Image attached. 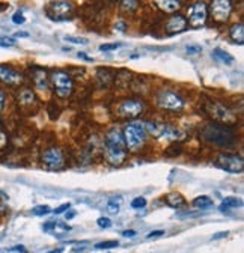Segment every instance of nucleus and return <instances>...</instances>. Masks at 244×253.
I'll use <instances>...</instances> for the list:
<instances>
[{
  "instance_id": "412c9836",
  "label": "nucleus",
  "mask_w": 244,
  "mask_h": 253,
  "mask_svg": "<svg viewBox=\"0 0 244 253\" xmlns=\"http://www.w3.org/2000/svg\"><path fill=\"white\" fill-rule=\"evenodd\" d=\"M229 36L234 42L237 44H243L244 42V26L243 23H237V24H232L231 29H229Z\"/></svg>"
},
{
  "instance_id": "f3484780",
  "label": "nucleus",
  "mask_w": 244,
  "mask_h": 253,
  "mask_svg": "<svg viewBox=\"0 0 244 253\" xmlns=\"http://www.w3.org/2000/svg\"><path fill=\"white\" fill-rule=\"evenodd\" d=\"M42 229L45 232H52L54 235H62V234L68 232L71 228L68 225H64L62 221H47V223L42 226Z\"/></svg>"
},
{
  "instance_id": "7ed1b4c3",
  "label": "nucleus",
  "mask_w": 244,
  "mask_h": 253,
  "mask_svg": "<svg viewBox=\"0 0 244 253\" xmlns=\"http://www.w3.org/2000/svg\"><path fill=\"white\" fill-rule=\"evenodd\" d=\"M122 136H124L125 140V146L133 152L139 151L146 142V131L142 124H136V122L128 124Z\"/></svg>"
},
{
  "instance_id": "72a5a7b5",
  "label": "nucleus",
  "mask_w": 244,
  "mask_h": 253,
  "mask_svg": "<svg viewBox=\"0 0 244 253\" xmlns=\"http://www.w3.org/2000/svg\"><path fill=\"white\" fill-rule=\"evenodd\" d=\"M97 223H98L100 228H110V226H112V221H110V218H107V217H100V218L97 220Z\"/></svg>"
},
{
  "instance_id": "7c9ffc66",
  "label": "nucleus",
  "mask_w": 244,
  "mask_h": 253,
  "mask_svg": "<svg viewBox=\"0 0 244 253\" xmlns=\"http://www.w3.org/2000/svg\"><path fill=\"white\" fill-rule=\"evenodd\" d=\"M17 44L15 38H11V36H0V47H14Z\"/></svg>"
},
{
  "instance_id": "a18cd8bd",
  "label": "nucleus",
  "mask_w": 244,
  "mask_h": 253,
  "mask_svg": "<svg viewBox=\"0 0 244 253\" xmlns=\"http://www.w3.org/2000/svg\"><path fill=\"white\" fill-rule=\"evenodd\" d=\"M11 250H17V252H26V249L23 247V246H15L14 249H11Z\"/></svg>"
},
{
  "instance_id": "4be33fe9",
  "label": "nucleus",
  "mask_w": 244,
  "mask_h": 253,
  "mask_svg": "<svg viewBox=\"0 0 244 253\" xmlns=\"http://www.w3.org/2000/svg\"><path fill=\"white\" fill-rule=\"evenodd\" d=\"M243 205V200L240 199V198H226L223 202H222V205L219 207V210L222 211V213H227L231 208H237V207H241Z\"/></svg>"
},
{
  "instance_id": "f257e3e1",
  "label": "nucleus",
  "mask_w": 244,
  "mask_h": 253,
  "mask_svg": "<svg viewBox=\"0 0 244 253\" xmlns=\"http://www.w3.org/2000/svg\"><path fill=\"white\" fill-rule=\"evenodd\" d=\"M201 137L205 142H209L217 146H232L235 144V133L231 126H226L222 124H208L201 130Z\"/></svg>"
},
{
  "instance_id": "39448f33",
  "label": "nucleus",
  "mask_w": 244,
  "mask_h": 253,
  "mask_svg": "<svg viewBox=\"0 0 244 253\" xmlns=\"http://www.w3.org/2000/svg\"><path fill=\"white\" fill-rule=\"evenodd\" d=\"M50 82L54 89V93L59 98H68L74 89V80L72 77L62 70H54L50 75Z\"/></svg>"
},
{
  "instance_id": "c756f323",
  "label": "nucleus",
  "mask_w": 244,
  "mask_h": 253,
  "mask_svg": "<svg viewBox=\"0 0 244 253\" xmlns=\"http://www.w3.org/2000/svg\"><path fill=\"white\" fill-rule=\"evenodd\" d=\"M9 144V137H8V133L3 130V128H0V151H3Z\"/></svg>"
},
{
  "instance_id": "20e7f679",
  "label": "nucleus",
  "mask_w": 244,
  "mask_h": 253,
  "mask_svg": "<svg viewBox=\"0 0 244 253\" xmlns=\"http://www.w3.org/2000/svg\"><path fill=\"white\" fill-rule=\"evenodd\" d=\"M145 131H148L152 137L164 139V140H179L184 137V133L179 128L169 124H163V122H146Z\"/></svg>"
},
{
  "instance_id": "1a4fd4ad",
  "label": "nucleus",
  "mask_w": 244,
  "mask_h": 253,
  "mask_svg": "<svg viewBox=\"0 0 244 253\" xmlns=\"http://www.w3.org/2000/svg\"><path fill=\"white\" fill-rule=\"evenodd\" d=\"M216 164L226 170V172H229V173H241L243 169H244V162H243V158L240 155H234V154H219L217 157V160H216Z\"/></svg>"
},
{
  "instance_id": "9d476101",
  "label": "nucleus",
  "mask_w": 244,
  "mask_h": 253,
  "mask_svg": "<svg viewBox=\"0 0 244 253\" xmlns=\"http://www.w3.org/2000/svg\"><path fill=\"white\" fill-rule=\"evenodd\" d=\"M24 82V74L9 63H0V83L8 86H20Z\"/></svg>"
},
{
  "instance_id": "e433bc0d",
  "label": "nucleus",
  "mask_w": 244,
  "mask_h": 253,
  "mask_svg": "<svg viewBox=\"0 0 244 253\" xmlns=\"http://www.w3.org/2000/svg\"><path fill=\"white\" fill-rule=\"evenodd\" d=\"M202 49H201V45H189L187 47V53L189 54H197V53H201Z\"/></svg>"
},
{
  "instance_id": "ea45409f",
  "label": "nucleus",
  "mask_w": 244,
  "mask_h": 253,
  "mask_svg": "<svg viewBox=\"0 0 244 253\" xmlns=\"http://www.w3.org/2000/svg\"><path fill=\"white\" fill-rule=\"evenodd\" d=\"M109 211H110V213H113V214H116V213L119 211V207H118V205H116L113 200H110V202H109Z\"/></svg>"
},
{
  "instance_id": "bb28decb",
  "label": "nucleus",
  "mask_w": 244,
  "mask_h": 253,
  "mask_svg": "<svg viewBox=\"0 0 244 253\" xmlns=\"http://www.w3.org/2000/svg\"><path fill=\"white\" fill-rule=\"evenodd\" d=\"M50 213H52V208L49 207V205H38V207H35V208L32 210V214H34V216H38V217L47 216V214H50Z\"/></svg>"
},
{
  "instance_id": "6e6552de",
  "label": "nucleus",
  "mask_w": 244,
  "mask_h": 253,
  "mask_svg": "<svg viewBox=\"0 0 244 253\" xmlns=\"http://www.w3.org/2000/svg\"><path fill=\"white\" fill-rule=\"evenodd\" d=\"M41 163L50 169V170H59L65 166V155L64 151L59 148H47L41 155Z\"/></svg>"
},
{
  "instance_id": "b1692460",
  "label": "nucleus",
  "mask_w": 244,
  "mask_h": 253,
  "mask_svg": "<svg viewBox=\"0 0 244 253\" xmlns=\"http://www.w3.org/2000/svg\"><path fill=\"white\" fill-rule=\"evenodd\" d=\"M192 205L194 208H197V210H208V208L212 207V199L208 198V196H197L192 202Z\"/></svg>"
},
{
  "instance_id": "a211bd4d",
  "label": "nucleus",
  "mask_w": 244,
  "mask_h": 253,
  "mask_svg": "<svg viewBox=\"0 0 244 253\" xmlns=\"http://www.w3.org/2000/svg\"><path fill=\"white\" fill-rule=\"evenodd\" d=\"M34 82H35V86L41 90H45L47 89V75H45V70L44 68H34Z\"/></svg>"
},
{
  "instance_id": "aec40b11",
  "label": "nucleus",
  "mask_w": 244,
  "mask_h": 253,
  "mask_svg": "<svg viewBox=\"0 0 244 253\" xmlns=\"http://www.w3.org/2000/svg\"><path fill=\"white\" fill-rule=\"evenodd\" d=\"M156 5L158 6L160 11L163 12H176L179 8H181V2H178V0H157Z\"/></svg>"
},
{
  "instance_id": "2eb2a0df",
  "label": "nucleus",
  "mask_w": 244,
  "mask_h": 253,
  "mask_svg": "<svg viewBox=\"0 0 244 253\" xmlns=\"http://www.w3.org/2000/svg\"><path fill=\"white\" fill-rule=\"evenodd\" d=\"M189 23H187V18L184 15H172V17L166 21V30L169 35H174V34H179V32H184L187 29Z\"/></svg>"
},
{
  "instance_id": "9b49d317",
  "label": "nucleus",
  "mask_w": 244,
  "mask_h": 253,
  "mask_svg": "<svg viewBox=\"0 0 244 253\" xmlns=\"http://www.w3.org/2000/svg\"><path fill=\"white\" fill-rule=\"evenodd\" d=\"M232 12V3L229 0H214L209 5V14L214 21L217 23H225L229 20Z\"/></svg>"
},
{
  "instance_id": "cd10ccee",
  "label": "nucleus",
  "mask_w": 244,
  "mask_h": 253,
  "mask_svg": "<svg viewBox=\"0 0 244 253\" xmlns=\"http://www.w3.org/2000/svg\"><path fill=\"white\" fill-rule=\"evenodd\" d=\"M118 246H119V243L115 241V240H112V241H103V243H98V244L95 246V249H97V250H104V249H113V247H118Z\"/></svg>"
},
{
  "instance_id": "dca6fc26",
  "label": "nucleus",
  "mask_w": 244,
  "mask_h": 253,
  "mask_svg": "<svg viewBox=\"0 0 244 253\" xmlns=\"http://www.w3.org/2000/svg\"><path fill=\"white\" fill-rule=\"evenodd\" d=\"M105 148H110V149H127L125 146V140L122 133L116 128H113L107 137H105Z\"/></svg>"
},
{
  "instance_id": "ddd939ff",
  "label": "nucleus",
  "mask_w": 244,
  "mask_h": 253,
  "mask_svg": "<svg viewBox=\"0 0 244 253\" xmlns=\"http://www.w3.org/2000/svg\"><path fill=\"white\" fill-rule=\"evenodd\" d=\"M143 108H145V106L140 100H131L130 98V100L121 101L118 108H116V112L122 118H136L143 112Z\"/></svg>"
},
{
  "instance_id": "37998d69",
  "label": "nucleus",
  "mask_w": 244,
  "mask_h": 253,
  "mask_svg": "<svg viewBox=\"0 0 244 253\" xmlns=\"http://www.w3.org/2000/svg\"><path fill=\"white\" fill-rule=\"evenodd\" d=\"M79 57H82V59H85V60H87V62H94V59L89 57V56H86V53H79Z\"/></svg>"
},
{
  "instance_id": "4468645a",
  "label": "nucleus",
  "mask_w": 244,
  "mask_h": 253,
  "mask_svg": "<svg viewBox=\"0 0 244 253\" xmlns=\"http://www.w3.org/2000/svg\"><path fill=\"white\" fill-rule=\"evenodd\" d=\"M72 11H74V5L71 2H64V0L52 2L47 6V15L52 20H64L70 17Z\"/></svg>"
},
{
  "instance_id": "4c0bfd02",
  "label": "nucleus",
  "mask_w": 244,
  "mask_h": 253,
  "mask_svg": "<svg viewBox=\"0 0 244 253\" xmlns=\"http://www.w3.org/2000/svg\"><path fill=\"white\" fill-rule=\"evenodd\" d=\"M71 208V203H64V205H60V207H57L56 210H54V213L56 214H60V213H64V211H67V210H70Z\"/></svg>"
},
{
  "instance_id": "8fccbe9b",
  "label": "nucleus",
  "mask_w": 244,
  "mask_h": 253,
  "mask_svg": "<svg viewBox=\"0 0 244 253\" xmlns=\"http://www.w3.org/2000/svg\"><path fill=\"white\" fill-rule=\"evenodd\" d=\"M62 252V249H57V250H52V252H47V253H60Z\"/></svg>"
},
{
  "instance_id": "423d86ee",
  "label": "nucleus",
  "mask_w": 244,
  "mask_h": 253,
  "mask_svg": "<svg viewBox=\"0 0 244 253\" xmlns=\"http://www.w3.org/2000/svg\"><path fill=\"white\" fill-rule=\"evenodd\" d=\"M156 104L160 108L164 110H172V112H178L184 107V100L179 97V93L169 90V89H161L156 95Z\"/></svg>"
},
{
  "instance_id": "58836bf2",
  "label": "nucleus",
  "mask_w": 244,
  "mask_h": 253,
  "mask_svg": "<svg viewBox=\"0 0 244 253\" xmlns=\"http://www.w3.org/2000/svg\"><path fill=\"white\" fill-rule=\"evenodd\" d=\"M161 235H164V231H152L148 234V238H158Z\"/></svg>"
},
{
  "instance_id": "393cba45",
  "label": "nucleus",
  "mask_w": 244,
  "mask_h": 253,
  "mask_svg": "<svg viewBox=\"0 0 244 253\" xmlns=\"http://www.w3.org/2000/svg\"><path fill=\"white\" fill-rule=\"evenodd\" d=\"M97 78L101 82V86L107 88L109 83L113 80V72L110 70H98L97 72Z\"/></svg>"
},
{
  "instance_id": "79ce46f5",
  "label": "nucleus",
  "mask_w": 244,
  "mask_h": 253,
  "mask_svg": "<svg viewBox=\"0 0 244 253\" xmlns=\"http://www.w3.org/2000/svg\"><path fill=\"white\" fill-rule=\"evenodd\" d=\"M122 235H124V236H130V238H131V236L136 235V231H133V229H130V231H124V232H122Z\"/></svg>"
},
{
  "instance_id": "c9c22d12",
  "label": "nucleus",
  "mask_w": 244,
  "mask_h": 253,
  "mask_svg": "<svg viewBox=\"0 0 244 253\" xmlns=\"http://www.w3.org/2000/svg\"><path fill=\"white\" fill-rule=\"evenodd\" d=\"M65 41H70L74 44H86L87 42L86 38H77V36H65Z\"/></svg>"
},
{
  "instance_id": "5701e85b",
  "label": "nucleus",
  "mask_w": 244,
  "mask_h": 253,
  "mask_svg": "<svg viewBox=\"0 0 244 253\" xmlns=\"http://www.w3.org/2000/svg\"><path fill=\"white\" fill-rule=\"evenodd\" d=\"M212 57L220 63H225V65H231V63L234 62V57L222 49H214V52H212Z\"/></svg>"
},
{
  "instance_id": "c85d7f7f",
  "label": "nucleus",
  "mask_w": 244,
  "mask_h": 253,
  "mask_svg": "<svg viewBox=\"0 0 244 253\" xmlns=\"http://www.w3.org/2000/svg\"><path fill=\"white\" fill-rule=\"evenodd\" d=\"M146 207V199L145 198H136L131 200V208L134 210H140V208H145Z\"/></svg>"
},
{
  "instance_id": "09e8293b",
  "label": "nucleus",
  "mask_w": 244,
  "mask_h": 253,
  "mask_svg": "<svg viewBox=\"0 0 244 253\" xmlns=\"http://www.w3.org/2000/svg\"><path fill=\"white\" fill-rule=\"evenodd\" d=\"M118 27L124 30V29H125V24H124V23H119V24H118Z\"/></svg>"
},
{
  "instance_id": "0eeeda50",
  "label": "nucleus",
  "mask_w": 244,
  "mask_h": 253,
  "mask_svg": "<svg viewBox=\"0 0 244 253\" xmlns=\"http://www.w3.org/2000/svg\"><path fill=\"white\" fill-rule=\"evenodd\" d=\"M15 100H17V104H18V108L21 110L23 113L26 115H32L36 112L38 108V97L36 93L29 89V88H21L18 89L17 95H15Z\"/></svg>"
},
{
  "instance_id": "f8f14e48",
  "label": "nucleus",
  "mask_w": 244,
  "mask_h": 253,
  "mask_svg": "<svg viewBox=\"0 0 244 253\" xmlns=\"http://www.w3.org/2000/svg\"><path fill=\"white\" fill-rule=\"evenodd\" d=\"M208 18V6L204 2H196L189 9V18L187 23L192 27H201L207 23Z\"/></svg>"
},
{
  "instance_id": "a878e982",
  "label": "nucleus",
  "mask_w": 244,
  "mask_h": 253,
  "mask_svg": "<svg viewBox=\"0 0 244 253\" xmlns=\"http://www.w3.org/2000/svg\"><path fill=\"white\" fill-rule=\"evenodd\" d=\"M139 2H136V0H124V2H121V9L125 11V12H133L139 8Z\"/></svg>"
},
{
  "instance_id": "f03ea898",
  "label": "nucleus",
  "mask_w": 244,
  "mask_h": 253,
  "mask_svg": "<svg viewBox=\"0 0 244 253\" xmlns=\"http://www.w3.org/2000/svg\"><path fill=\"white\" fill-rule=\"evenodd\" d=\"M204 110H205L207 115L209 118H212V119L217 121L222 125L231 126V125L237 124V116L234 115L232 110L229 107H226L225 104L219 103V101H211V100H208L204 104Z\"/></svg>"
},
{
  "instance_id": "f704fd0d",
  "label": "nucleus",
  "mask_w": 244,
  "mask_h": 253,
  "mask_svg": "<svg viewBox=\"0 0 244 253\" xmlns=\"http://www.w3.org/2000/svg\"><path fill=\"white\" fill-rule=\"evenodd\" d=\"M5 106H6V93L3 89H0V115L3 113Z\"/></svg>"
},
{
  "instance_id": "473e14b6",
  "label": "nucleus",
  "mask_w": 244,
  "mask_h": 253,
  "mask_svg": "<svg viewBox=\"0 0 244 253\" xmlns=\"http://www.w3.org/2000/svg\"><path fill=\"white\" fill-rule=\"evenodd\" d=\"M119 47H121L119 42H115V44H103V45H100V50L101 52H110V50L119 49Z\"/></svg>"
},
{
  "instance_id": "de8ad7c7",
  "label": "nucleus",
  "mask_w": 244,
  "mask_h": 253,
  "mask_svg": "<svg viewBox=\"0 0 244 253\" xmlns=\"http://www.w3.org/2000/svg\"><path fill=\"white\" fill-rule=\"evenodd\" d=\"M74 216H75V213H70V214H67V218L70 220V218H72Z\"/></svg>"
},
{
  "instance_id": "49530a36",
  "label": "nucleus",
  "mask_w": 244,
  "mask_h": 253,
  "mask_svg": "<svg viewBox=\"0 0 244 253\" xmlns=\"http://www.w3.org/2000/svg\"><path fill=\"white\" fill-rule=\"evenodd\" d=\"M8 8V5L6 3H0V11H5Z\"/></svg>"
},
{
  "instance_id": "a19ab883",
  "label": "nucleus",
  "mask_w": 244,
  "mask_h": 253,
  "mask_svg": "<svg viewBox=\"0 0 244 253\" xmlns=\"http://www.w3.org/2000/svg\"><path fill=\"white\" fill-rule=\"evenodd\" d=\"M227 235V232L225 231V232H219V234H216V235H212V240H219V238H225V236Z\"/></svg>"
},
{
  "instance_id": "6ab92c4d",
  "label": "nucleus",
  "mask_w": 244,
  "mask_h": 253,
  "mask_svg": "<svg viewBox=\"0 0 244 253\" xmlns=\"http://www.w3.org/2000/svg\"><path fill=\"white\" fill-rule=\"evenodd\" d=\"M164 202L169 205L172 208H179L182 205H186V199L181 193H176V192H172V193H167L164 196Z\"/></svg>"
},
{
  "instance_id": "c03bdc74",
  "label": "nucleus",
  "mask_w": 244,
  "mask_h": 253,
  "mask_svg": "<svg viewBox=\"0 0 244 253\" xmlns=\"http://www.w3.org/2000/svg\"><path fill=\"white\" fill-rule=\"evenodd\" d=\"M9 199V196L3 192V190H0V200H8Z\"/></svg>"
},
{
  "instance_id": "2f4dec72",
  "label": "nucleus",
  "mask_w": 244,
  "mask_h": 253,
  "mask_svg": "<svg viewBox=\"0 0 244 253\" xmlns=\"http://www.w3.org/2000/svg\"><path fill=\"white\" fill-rule=\"evenodd\" d=\"M24 21H26V18H24V15H23L21 11H17L12 15V23L14 24H23Z\"/></svg>"
}]
</instances>
